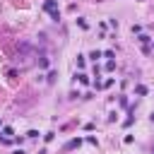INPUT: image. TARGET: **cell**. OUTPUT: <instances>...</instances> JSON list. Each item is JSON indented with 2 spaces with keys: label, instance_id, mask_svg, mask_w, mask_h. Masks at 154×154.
Wrapping results in <instances>:
<instances>
[{
  "label": "cell",
  "instance_id": "1",
  "mask_svg": "<svg viewBox=\"0 0 154 154\" xmlns=\"http://www.w3.org/2000/svg\"><path fill=\"white\" fill-rule=\"evenodd\" d=\"M43 10L53 17V22H58V19H60V10H58V3H56V0H46V3H43Z\"/></svg>",
  "mask_w": 154,
  "mask_h": 154
},
{
  "label": "cell",
  "instance_id": "2",
  "mask_svg": "<svg viewBox=\"0 0 154 154\" xmlns=\"http://www.w3.org/2000/svg\"><path fill=\"white\" fill-rule=\"evenodd\" d=\"M79 145H82V140H79V137H75V140H70V142L65 145V152H70V149H77Z\"/></svg>",
  "mask_w": 154,
  "mask_h": 154
},
{
  "label": "cell",
  "instance_id": "3",
  "mask_svg": "<svg viewBox=\"0 0 154 154\" xmlns=\"http://www.w3.org/2000/svg\"><path fill=\"white\" fill-rule=\"evenodd\" d=\"M135 94H137V96H147V87H145V84H137V87H135Z\"/></svg>",
  "mask_w": 154,
  "mask_h": 154
},
{
  "label": "cell",
  "instance_id": "4",
  "mask_svg": "<svg viewBox=\"0 0 154 154\" xmlns=\"http://www.w3.org/2000/svg\"><path fill=\"white\" fill-rule=\"evenodd\" d=\"M101 56H104V53H101V51H92V53H89V58H92V60H94V63H96V60H99V58H101Z\"/></svg>",
  "mask_w": 154,
  "mask_h": 154
},
{
  "label": "cell",
  "instance_id": "5",
  "mask_svg": "<svg viewBox=\"0 0 154 154\" xmlns=\"http://www.w3.org/2000/svg\"><path fill=\"white\" fill-rule=\"evenodd\" d=\"M77 77H79V82H82V84H89V77H87V75H84V72H79V75H77Z\"/></svg>",
  "mask_w": 154,
  "mask_h": 154
},
{
  "label": "cell",
  "instance_id": "6",
  "mask_svg": "<svg viewBox=\"0 0 154 154\" xmlns=\"http://www.w3.org/2000/svg\"><path fill=\"white\" fill-rule=\"evenodd\" d=\"M77 68L84 70V56H77Z\"/></svg>",
  "mask_w": 154,
  "mask_h": 154
},
{
  "label": "cell",
  "instance_id": "7",
  "mask_svg": "<svg viewBox=\"0 0 154 154\" xmlns=\"http://www.w3.org/2000/svg\"><path fill=\"white\" fill-rule=\"evenodd\" d=\"M56 77H58V72H56V70H51V72H48V82L53 84V82H56Z\"/></svg>",
  "mask_w": 154,
  "mask_h": 154
},
{
  "label": "cell",
  "instance_id": "8",
  "mask_svg": "<svg viewBox=\"0 0 154 154\" xmlns=\"http://www.w3.org/2000/svg\"><path fill=\"white\" fill-rule=\"evenodd\" d=\"M3 135L10 140V135H15V130H12V128H3Z\"/></svg>",
  "mask_w": 154,
  "mask_h": 154
},
{
  "label": "cell",
  "instance_id": "9",
  "mask_svg": "<svg viewBox=\"0 0 154 154\" xmlns=\"http://www.w3.org/2000/svg\"><path fill=\"white\" fill-rule=\"evenodd\" d=\"M39 68H48V58H39Z\"/></svg>",
  "mask_w": 154,
  "mask_h": 154
},
{
  "label": "cell",
  "instance_id": "10",
  "mask_svg": "<svg viewBox=\"0 0 154 154\" xmlns=\"http://www.w3.org/2000/svg\"><path fill=\"white\" fill-rule=\"evenodd\" d=\"M140 43L147 46V43H149V36H147V34H140Z\"/></svg>",
  "mask_w": 154,
  "mask_h": 154
},
{
  "label": "cell",
  "instance_id": "11",
  "mask_svg": "<svg viewBox=\"0 0 154 154\" xmlns=\"http://www.w3.org/2000/svg\"><path fill=\"white\" fill-rule=\"evenodd\" d=\"M104 58H109V60H113V58H116V53H113V51H104Z\"/></svg>",
  "mask_w": 154,
  "mask_h": 154
},
{
  "label": "cell",
  "instance_id": "12",
  "mask_svg": "<svg viewBox=\"0 0 154 154\" xmlns=\"http://www.w3.org/2000/svg\"><path fill=\"white\" fill-rule=\"evenodd\" d=\"M132 34H142V26H140V24H132Z\"/></svg>",
  "mask_w": 154,
  "mask_h": 154
},
{
  "label": "cell",
  "instance_id": "13",
  "mask_svg": "<svg viewBox=\"0 0 154 154\" xmlns=\"http://www.w3.org/2000/svg\"><path fill=\"white\" fill-rule=\"evenodd\" d=\"M106 70H109V72L116 70V63H113V60H109V63H106Z\"/></svg>",
  "mask_w": 154,
  "mask_h": 154
},
{
  "label": "cell",
  "instance_id": "14",
  "mask_svg": "<svg viewBox=\"0 0 154 154\" xmlns=\"http://www.w3.org/2000/svg\"><path fill=\"white\" fill-rule=\"evenodd\" d=\"M53 137H56L53 132H46V135H43V140H46V142H53Z\"/></svg>",
  "mask_w": 154,
  "mask_h": 154
},
{
  "label": "cell",
  "instance_id": "15",
  "mask_svg": "<svg viewBox=\"0 0 154 154\" xmlns=\"http://www.w3.org/2000/svg\"><path fill=\"white\" fill-rule=\"evenodd\" d=\"M12 154H24V152H22V149H15V152H12Z\"/></svg>",
  "mask_w": 154,
  "mask_h": 154
},
{
  "label": "cell",
  "instance_id": "16",
  "mask_svg": "<svg viewBox=\"0 0 154 154\" xmlns=\"http://www.w3.org/2000/svg\"><path fill=\"white\" fill-rule=\"evenodd\" d=\"M149 118H152V120H154V111H152V116H149Z\"/></svg>",
  "mask_w": 154,
  "mask_h": 154
}]
</instances>
